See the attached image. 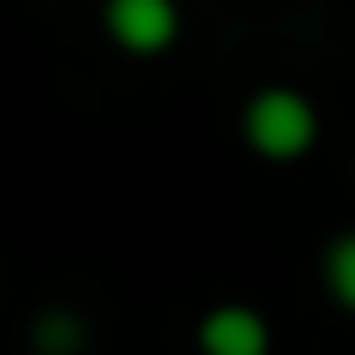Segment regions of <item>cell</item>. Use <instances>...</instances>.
Returning a JSON list of instances; mask_svg holds the SVG:
<instances>
[{
  "mask_svg": "<svg viewBox=\"0 0 355 355\" xmlns=\"http://www.w3.org/2000/svg\"><path fill=\"white\" fill-rule=\"evenodd\" d=\"M243 144L262 162H300L318 144V106L300 87H256L243 100Z\"/></svg>",
  "mask_w": 355,
  "mask_h": 355,
  "instance_id": "1",
  "label": "cell"
},
{
  "mask_svg": "<svg viewBox=\"0 0 355 355\" xmlns=\"http://www.w3.org/2000/svg\"><path fill=\"white\" fill-rule=\"evenodd\" d=\"M106 37L131 56H162L181 37V6L175 0H106Z\"/></svg>",
  "mask_w": 355,
  "mask_h": 355,
  "instance_id": "2",
  "label": "cell"
},
{
  "mask_svg": "<svg viewBox=\"0 0 355 355\" xmlns=\"http://www.w3.org/2000/svg\"><path fill=\"white\" fill-rule=\"evenodd\" d=\"M193 343H200V355H268L275 349V331H268V318H262L256 306L225 300V306H212V312L200 318Z\"/></svg>",
  "mask_w": 355,
  "mask_h": 355,
  "instance_id": "3",
  "label": "cell"
},
{
  "mask_svg": "<svg viewBox=\"0 0 355 355\" xmlns=\"http://www.w3.org/2000/svg\"><path fill=\"white\" fill-rule=\"evenodd\" d=\"M94 331L75 306H44L31 318V355H87Z\"/></svg>",
  "mask_w": 355,
  "mask_h": 355,
  "instance_id": "4",
  "label": "cell"
},
{
  "mask_svg": "<svg viewBox=\"0 0 355 355\" xmlns=\"http://www.w3.org/2000/svg\"><path fill=\"white\" fill-rule=\"evenodd\" d=\"M324 287H331V300H337L343 312H355V225L337 231L331 250H324Z\"/></svg>",
  "mask_w": 355,
  "mask_h": 355,
  "instance_id": "5",
  "label": "cell"
}]
</instances>
